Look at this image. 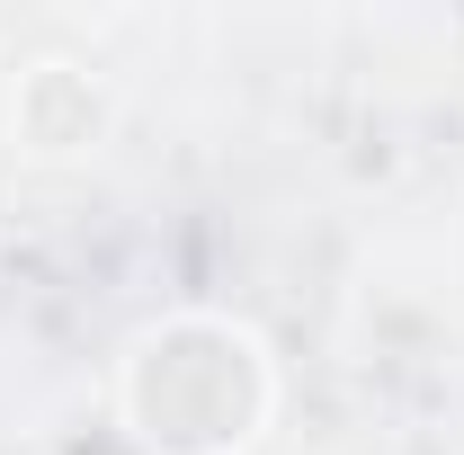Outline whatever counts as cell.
<instances>
[{"label": "cell", "mask_w": 464, "mask_h": 455, "mask_svg": "<svg viewBox=\"0 0 464 455\" xmlns=\"http://www.w3.org/2000/svg\"><path fill=\"white\" fill-rule=\"evenodd\" d=\"M116 393L152 455H232L268 411V357L241 322H161L134 340Z\"/></svg>", "instance_id": "1"}, {"label": "cell", "mask_w": 464, "mask_h": 455, "mask_svg": "<svg viewBox=\"0 0 464 455\" xmlns=\"http://www.w3.org/2000/svg\"><path fill=\"white\" fill-rule=\"evenodd\" d=\"M9 116H18V143L27 152H90L108 134L116 99H108V81H90V63L45 54V63L18 72V108Z\"/></svg>", "instance_id": "2"}]
</instances>
